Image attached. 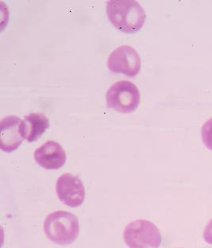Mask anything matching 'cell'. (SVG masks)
Wrapping results in <instances>:
<instances>
[{
    "instance_id": "30bf717a",
    "label": "cell",
    "mask_w": 212,
    "mask_h": 248,
    "mask_svg": "<svg viewBox=\"0 0 212 248\" xmlns=\"http://www.w3.org/2000/svg\"><path fill=\"white\" fill-rule=\"evenodd\" d=\"M202 140L203 144L212 150V117L203 124L201 128Z\"/></svg>"
},
{
    "instance_id": "7a4b0ae2",
    "label": "cell",
    "mask_w": 212,
    "mask_h": 248,
    "mask_svg": "<svg viewBox=\"0 0 212 248\" xmlns=\"http://www.w3.org/2000/svg\"><path fill=\"white\" fill-rule=\"evenodd\" d=\"M44 232L46 237L58 245H69L75 242L80 233L77 217L66 211H57L45 219Z\"/></svg>"
},
{
    "instance_id": "6da1fadb",
    "label": "cell",
    "mask_w": 212,
    "mask_h": 248,
    "mask_svg": "<svg viewBox=\"0 0 212 248\" xmlns=\"http://www.w3.org/2000/svg\"><path fill=\"white\" fill-rule=\"evenodd\" d=\"M106 15L113 26L124 33H136L146 21V11L135 0H111Z\"/></svg>"
},
{
    "instance_id": "ba28073f",
    "label": "cell",
    "mask_w": 212,
    "mask_h": 248,
    "mask_svg": "<svg viewBox=\"0 0 212 248\" xmlns=\"http://www.w3.org/2000/svg\"><path fill=\"white\" fill-rule=\"evenodd\" d=\"M22 123L23 120L14 115L2 119L0 124V142L2 151L11 152L22 144L24 139Z\"/></svg>"
},
{
    "instance_id": "52a82bcc",
    "label": "cell",
    "mask_w": 212,
    "mask_h": 248,
    "mask_svg": "<svg viewBox=\"0 0 212 248\" xmlns=\"http://www.w3.org/2000/svg\"><path fill=\"white\" fill-rule=\"evenodd\" d=\"M36 163L45 170H58L66 162L67 156L61 145L55 141H48L34 151Z\"/></svg>"
},
{
    "instance_id": "8fae6325",
    "label": "cell",
    "mask_w": 212,
    "mask_h": 248,
    "mask_svg": "<svg viewBox=\"0 0 212 248\" xmlns=\"http://www.w3.org/2000/svg\"><path fill=\"white\" fill-rule=\"evenodd\" d=\"M203 239L206 243L212 245V219L208 222V225L204 228L203 231Z\"/></svg>"
},
{
    "instance_id": "5b68a950",
    "label": "cell",
    "mask_w": 212,
    "mask_h": 248,
    "mask_svg": "<svg viewBox=\"0 0 212 248\" xmlns=\"http://www.w3.org/2000/svg\"><path fill=\"white\" fill-rule=\"evenodd\" d=\"M107 67L113 73L135 77L141 69V58L133 47L120 46L109 56Z\"/></svg>"
},
{
    "instance_id": "8992f818",
    "label": "cell",
    "mask_w": 212,
    "mask_h": 248,
    "mask_svg": "<svg viewBox=\"0 0 212 248\" xmlns=\"http://www.w3.org/2000/svg\"><path fill=\"white\" fill-rule=\"evenodd\" d=\"M58 198L63 204L70 208H77L85 200V188L81 180L70 173L58 177L56 185Z\"/></svg>"
},
{
    "instance_id": "3957f363",
    "label": "cell",
    "mask_w": 212,
    "mask_h": 248,
    "mask_svg": "<svg viewBox=\"0 0 212 248\" xmlns=\"http://www.w3.org/2000/svg\"><path fill=\"white\" fill-rule=\"evenodd\" d=\"M123 239L129 248H157L162 241L159 228L146 219H137L126 225Z\"/></svg>"
},
{
    "instance_id": "277c9868",
    "label": "cell",
    "mask_w": 212,
    "mask_h": 248,
    "mask_svg": "<svg viewBox=\"0 0 212 248\" xmlns=\"http://www.w3.org/2000/svg\"><path fill=\"white\" fill-rule=\"evenodd\" d=\"M106 105L109 108L121 113L135 111L140 103L137 87L129 80L114 83L106 93Z\"/></svg>"
},
{
    "instance_id": "9c48e42d",
    "label": "cell",
    "mask_w": 212,
    "mask_h": 248,
    "mask_svg": "<svg viewBox=\"0 0 212 248\" xmlns=\"http://www.w3.org/2000/svg\"><path fill=\"white\" fill-rule=\"evenodd\" d=\"M49 122L45 115L32 112L26 115L22 123V132L28 142H35L49 128Z\"/></svg>"
}]
</instances>
